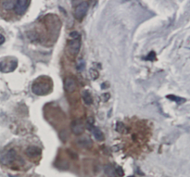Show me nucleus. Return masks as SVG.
<instances>
[{
	"label": "nucleus",
	"instance_id": "f257e3e1",
	"mask_svg": "<svg viewBox=\"0 0 190 177\" xmlns=\"http://www.w3.org/2000/svg\"><path fill=\"white\" fill-rule=\"evenodd\" d=\"M32 90L35 95L45 96L50 91V85H49L48 82H46L44 80H42V81L37 80L35 83H34Z\"/></svg>",
	"mask_w": 190,
	"mask_h": 177
},
{
	"label": "nucleus",
	"instance_id": "f03ea898",
	"mask_svg": "<svg viewBox=\"0 0 190 177\" xmlns=\"http://www.w3.org/2000/svg\"><path fill=\"white\" fill-rule=\"evenodd\" d=\"M87 9H88V3L86 2H81L75 8L74 10V16L77 20H82L86 12H87Z\"/></svg>",
	"mask_w": 190,
	"mask_h": 177
},
{
	"label": "nucleus",
	"instance_id": "7ed1b4c3",
	"mask_svg": "<svg viewBox=\"0 0 190 177\" xmlns=\"http://www.w3.org/2000/svg\"><path fill=\"white\" fill-rule=\"evenodd\" d=\"M30 5V1H26V0H19L16 1V5H15V13L17 15H23L25 13V11L27 10L28 7Z\"/></svg>",
	"mask_w": 190,
	"mask_h": 177
},
{
	"label": "nucleus",
	"instance_id": "20e7f679",
	"mask_svg": "<svg viewBox=\"0 0 190 177\" xmlns=\"http://www.w3.org/2000/svg\"><path fill=\"white\" fill-rule=\"evenodd\" d=\"M70 128H71V132L76 134V135H79V134H82L84 131V122L81 120H75L71 122V125H70Z\"/></svg>",
	"mask_w": 190,
	"mask_h": 177
},
{
	"label": "nucleus",
	"instance_id": "39448f33",
	"mask_svg": "<svg viewBox=\"0 0 190 177\" xmlns=\"http://www.w3.org/2000/svg\"><path fill=\"white\" fill-rule=\"evenodd\" d=\"M8 66V72L14 70L17 67V61L16 60H0V70L3 72H6V69Z\"/></svg>",
	"mask_w": 190,
	"mask_h": 177
},
{
	"label": "nucleus",
	"instance_id": "423d86ee",
	"mask_svg": "<svg viewBox=\"0 0 190 177\" xmlns=\"http://www.w3.org/2000/svg\"><path fill=\"white\" fill-rule=\"evenodd\" d=\"M64 89L68 93H73L76 89V82L73 78L68 77L64 81Z\"/></svg>",
	"mask_w": 190,
	"mask_h": 177
},
{
	"label": "nucleus",
	"instance_id": "0eeeda50",
	"mask_svg": "<svg viewBox=\"0 0 190 177\" xmlns=\"http://www.w3.org/2000/svg\"><path fill=\"white\" fill-rule=\"evenodd\" d=\"M81 47V42H80V38L77 39H72L70 43H69V50L71 53V55H77V53L79 52Z\"/></svg>",
	"mask_w": 190,
	"mask_h": 177
},
{
	"label": "nucleus",
	"instance_id": "6e6552de",
	"mask_svg": "<svg viewBox=\"0 0 190 177\" xmlns=\"http://www.w3.org/2000/svg\"><path fill=\"white\" fill-rule=\"evenodd\" d=\"M25 153L30 158H36V157H39L42 154V150L38 147L31 146V147H28L26 148Z\"/></svg>",
	"mask_w": 190,
	"mask_h": 177
},
{
	"label": "nucleus",
	"instance_id": "1a4fd4ad",
	"mask_svg": "<svg viewBox=\"0 0 190 177\" xmlns=\"http://www.w3.org/2000/svg\"><path fill=\"white\" fill-rule=\"evenodd\" d=\"M0 4L3 9H5L6 11H10L14 9L16 1H0Z\"/></svg>",
	"mask_w": 190,
	"mask_h": 177
},
{
	"label": "nucleus",
	"instance_id": "9d476101",
	"mask_svg": "<svg viewBox=\"0 0 190 177\" xmlns=\"http://www.w3.org/2000/svg\"><path fill=\"white\" fill-rule=\"evenodd\" d=\"M92 132H93V134H94L95 138H96L97 141H102V140H104V134H102V132H101L98 128L94 127L93 130H92Z\"/></svg>",
	"mask_w": 190,
	"mask_h": 177
},
{
	"label": "nucleus",
	"instance_id": "9b49d317",
	"mask_svg": "<svg viewBox=\"0 0 190 177\" xmlns=\"http://www.w3.org/2000/svg\"><path fill=\"white\" fill-rule=\"evenodd\" d=\"M104 170H105V174H106L108 176H110V177L116 176V174H115V168H114L112 165H111V164L106 165Z\"/></svg>",
	"mask_w": 190,
	"mask_h": 177
},
{
	"label": "nucleus",
	"instance_id": "f8f14e48",
	"mask_svg": "<svg viewBox=\"0 0 190 177\" xmlns=\"http://www.w3.org/2000/svg\"><path fill=\"white\" fill-rule=\"evenodd\" d=\"M84 100L85 104H87V105H91V104H92L93 99H92L91 95H90L88 92H85V93L84 94Z\"/></svg>",
	"mask_w": 190,
	"mask_h": 177
},
{
	"label": "nucleus",
	"instance_id": "ddd939ff",
	"mask_svg": "<svg viewBox=\"0 0 190 177\" xmlns=\"http://www.w3.org/2000/svg\"><path fill=\"white\" fill-rule=\"evenodd\" d=\"M125 129H126V127H125L124 123H123V122H118V123H117V125H116V130H117L119 133H124Z\"/></svg>",
	"mask_w": 190,
	"mask_h": 177
},
{
	"label": "nucleus",
	"instance_id": "4468645a",
	"mask_svg": "<svg viewBox=\"0 0 190 177\" xmlns=\"http://www.w3.org/2000/svg\"><path fill=\"white\" fill-rule=\"evenodd\" d=\"M115 174L118 175L119 177H123L124 175V169L120 166H118L117 168H115Z\"/></svg>",
	"mask_w": 190,
	"mask_h": 177
},
{
	"label": "nucleus",
	"instance_id": "2eb2a0df",
	"mask_svg": "<svg viewBox=\"0 0 190 177\" xmlns=\"http://www.w3.org/2000/svg\"><path fill=\"white\" fill-rule=\"evenodd\" d=\"M90 73H91V77L93 78V79H97V77H98V72L96 70H90Z\"/></svg>",
	"mask_w": 190,
	"mask_h": 177
},
{
	"label": "nucleus",
	"instance_id": "dca6fc26",
	"mask_svg": "<svg viewBox=\"0 0 190 177\" xmlns=\"http://www.w3.org/2000/svg\"><path fill=\"white\" fill-rule=\"evenodd\" d=\"M70 36H71V38H72V39H77V38H80L79 34H78L77 32H71V33H70Z\"/></svg>",
	"mask_w": 190,
	"mask_h": 177
},
{
	"label": "nucleus",
	"instance_id": "f3484780",
	"mask_svg": "<svg viewBox=\"0 0 190 177\" xmlns=\"http://www.w3.org/2000/svg\"><path fill=\"white\" fill-rule=\"evenodd\" d=\"M167 98H171V99H174V100H179V101H184V99H181V98H176V97H167Z\"/></svg>",
	"mask_w": 190,
	"mask_h": 177
},
{
	"label": "nucleus",
	"instance_id": "a211bd4d",
	"mask_svg": "<svg viewBox=\"0 0 190 177\" xmlns=\"http://www.w3.org/2000/svg\"><path fill=\"white\" fill-rule=\"evenodd\" d=\"M4 42H5V37H4L2 34H0V46H1Z\"/></svg>",
	"mask_w": 190,
	"mask_h": 177
},
{
	"label": "nucleus",
	"instance_id": "6ab92c4d",
	"mask_svg": "<svg viewBox=\"0 0 190 177\" xmlns=\"http://www.w3.org/2000/svg\"><path fill=\"white\" fill-rule=\"evenodd\" d=\"M129 177H133V176H129Z\"/></svg>",
	"mask_w": 190,
	"mask_h": 177
}]
</instances>
